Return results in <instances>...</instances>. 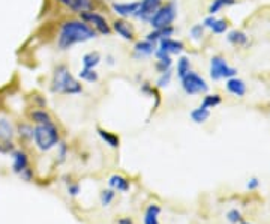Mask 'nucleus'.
Instances as JSON below:
<instances>
[{
	"label": "nucleus",
	"instance_id": "obj_23",
	"mask_svg": "<svg viewBox=\"0 0 270 224\" xmlns=\"http://www.w3.org/2000/svg\"><path fill=\"white\" fill-rule=\"evenodd\" d=\"M101 60H102V56H101V53H98V51H89V53H86V54L83 56V59H81L83 68H89V69H95V68L101 64Z\"/></svg>",
	"mask_w": 270,
	"mask_h": 224
},
{
	"label": "nucleus",
	"instance_id": "obj_14",
	"mask_svg": "<svg viewBox=\"0 0 270 224\" xmlns=\"http://www.w3.org/2000/svg\"><path fill=\"white\" fill-rule=\"evenodd\" d=\"M225 89L228 93H231L233 96H237V98H243L246 95L248 86L245 83V80L239 78L237 75L236 77H231L228 80H225Z\"/></svg>",
	"mask_w": 270,
	"mask_h": 224
},
{
	"label": "nucleus",
	"instance_id": "obj_19",
	"mask_svg": "<svg viewBox=\"0 0 270 224\" xmlns=\"http://www.w3.org/2000/svg\"><path fill=\"white\" fill-rule=\"evenodd\" d=\"M227 43L231 44L233 47H246L249 44V36L243 30L234 29V30H230L227 33Z\"/></svg>",
	"mask_w": 270,
	"mask_h": 224
},
{
	"label": "nucleus",
	"instance_id": "obj_34",
	"mask_svg": "<svg viewBox=\"0 0 270 224\" xmlns=\"http://www.w3.org/2000/svg\"><path fill=\"white\" fill-rule=\"evenodd\" d=\"M114 197H116V191L112 188L111 190H104L101 193V205L102 206H108L114 200Z\"/></svg>",
	"mask_w": 270,
	"mask_h": 224
},
{
	"label": "nucleus",
	"instance_id": "obj_18",
	"mask_svg": "<svg viewBox=\"0 0 270 224\" xmlns=\"http://www.w3.org/2000/svg\"><path fill=\"white\" fill-rule=\"evenodd\" d=\"M153 56L156 57L155 69H156L159 74L167 72V71H170L173 68V56H170V54H167V53H164V51H161L158 48Z\"/></svg>",
	"mask_w": 270,
	"mask_h": 224
},
{
	"label": "nucleus",
	"instance_id": "obj_31",
	"mask_svg": "<svg viewBox=\"0 0 270 224\" xmlns=\"http://www.w3.org/2000/svg\"><path fill=\"white\" fill-rule=\"evenodd\" d=\"M15 133L20 135L21 140H33V127L29 124H20L15 130Z\"/></svg>",
	"mask_w": 270,
	"mask_h": 224
},
{
	"label": "nucleus",
	"instance_id": "obj_29",
	"mask_svg": "<svg viewBox=\"0 0 270 224\" xmlns=\"http://www.w3.org/2000/svg\"><path fill=\"white\" fill-rule=\"evenodd\" d=\"M222 103V96L219 95V93H207L204 98H202V103L201 106L202 107H206V109H215V107H218L219 104Z\"/></svg>",
	"mask_w": 270,
	"mask_h": 224
},
{
	"label": "nucleus",
	"instance_id": "obj_12",
	"mask_svg": "<svg viewBox=\"0 0 270 224\" xmlns=\"http://www.w3.org/2000/svg\"><path fill=\"white\" fill-rule=\"evenodd\" d=\"M201 24L215 35H224L228 32V22L225 18H218L216 15H207Z\"/></svg>",
	"mask_w": 270,
	"mask_h": 224
},
{
	"label": "nucleus",
	"instance_id": "obj_27",
	"mask_svg": "<svg viewBox=\"0 0 270 224\" xmlns=\"http://www.w3.org/2000/svg\"><path fill=\"white\" fill-rule=\"evenodd\" d=\"M189 71H192V64H191V59H189V57H186V56H180L179 59H177V65H176V72H177L179 80L183 77V75H186Z\"/></svg>",
	"mask_w": 270,
	"mask_h": 224
},
{
	"label": "nucleus",
	"instance_id": "obj_35",
	"mask_svg": "<svg viewBox=\"0 0 270 224\" xmlns=\"http://www.w3.org/2000/svg\"><path fill=\"white\" fill-rule=\"evenodd\" d=\"M227 217H228V221L233 224H236L237 221H240V218H242V217H240V212H239L237 209H231V211L228 212V215H227Z\"/></svg>",
	"mask_w": 270,
	"mask_h": 224
},
{
	"label": "nucleus",
	"instance_id": "obj_30",
	"mask_svg": "<svg viewBox=\"0 0 270 224\" xmlns=\"http://www.w3.org/2000/svg\"><path fill=\"white\" fill-rule=\"evenodd\" d=\"M78 78L81 80V82H86V83H96L98 80H99V74L95 71V69H89V68H83V69H80V72H78Z\"/></svg>",
	"mask_w": 270,
	"mask_h": 224
},
{
	"label": "nucleus",
	"instance_id": "obj_1",
	"mask_svg": "<svg viewBox=\"0 0 270 224\" xmlns=\"http://www.w3.org/2000/svg\"><path fill=\"white\" fill-rule=\"evenodd\" d=\"M96 32L81 18H68L60 24L57 35V48L62 51L71 50L74 45L84 44L96 38Z\"/></svg>",
	"mask_w": 270,
	"mask_h": 224
},
{
	"label": "nucleus",
	"instance_id": "obj_3",
	"mask_svg": "<svg viewBox=\"0 0 270 224\" xmlns=\"http://www.w3.org/2000/svg\"><path fill=\"white\" fill-rule=\"evenodd\" d=\"M33 141L36 148L42 152H48L54 149L60 143V135L57 127L53 124H44V125H36L33 128Z\"/></svg>",
	"mask_w": 270,
	"mask_h": 224
},
{
	"label": "nucleus",
	"instance_id": "obj_20",
	"mask_svg": "<svg viewBox=\"0 0 270 224\" xmlns=\"http://www.w3.org/2000/svg\"><path fill=\"white\" fill-rule=\"evenodd\" d=\"M15 135V127L12 122L6 117H0V143H9L12 141Z\"/></svg>",
	"mask_w": 270,
	"mask_h": 224
},
{
	"label": "nucleus",
	"instance_id": "obj_8",
	"mask_svg": "<svg viewBox=\"0 0 270 224\" xmlns=\"http://www.w3.org/2000/svg\"><path fill=\"white\" fill-rule=\"evenodd\" d=\"M162 0H138V9L134 14L135 20L141 23H149L161 8Z\"/></svg>",
	"mask_w": 270,
	"mask_h": 224
},
{
	"label": "nucleus",
	"instance_id": "obj_11",
	"mask_svg": "<svg viewBox=\"0 0 270 224\" xmlns=\"http://www.w3.org/2000/svg\"><path fill=\"white\" fill-rule=\"evenodd\" d=\"M158 50H161V51H164V53H167V54H170V56H174V54H182L183 53V50H185V44H183V41H180V39H176V38H164V39H161L159 43H158Z\"/></svg>",
	"mask_w": 270,
	"mask_h": 224
},
{
	"label": "nucleus",
	"instance_id": "obj_37",
	"mask_svg": "<svg viewBox=\"0 0 270 224\" xmlns=\"http://www.w3.org/2000/svg\"><path fill=\"white\" fill-rule=\"evenodd\" d=\"M68 193H69L71 196H77V194L80 193V185H78V184H69V185H68Z\"/></svg>",
	"mask_w": 270,
	"mask_h": 224
},
{
	"label": "nucleus",
	"instance_id": "obj_5",
	"mask_svg": "<svg viewBox=\"0 0 270 224\" xmlns=\"http://www.w3.org/2000/svg\"><path fill=\"white\" fill-rule=\"evenodd\" d=\"M180 86L188 96L204 95L209 92V85L206 78L195 71H189L186 75H183L180 78Z\"/></svg>",
	"mask_w": 270,
	"mask_h": 224
},
{
	"label": "nucleus",
	"instance_id": "obj_40",
	"mask_svg": "<svg viewBox=\"0 0 270 224\" xmlns=\"http://www.w3.org/2000/svg\"><path fill=\"white\" fill-rule=\"evenodd\" d=\"M245 224H248V223H245Z\"/></svg>",
	"mask_w": 270,
	"mask_h": 224
},
{
	"label": "nucleus",
	"instance_id": "obj_33",
	"mask_svg": "<svg viewBox=\"0 0 270 224\" xmlns=\"http://www.w3.org/2000/svg\"><path fill=\"white\" fill-rule=\"evenodd\" d=\"M171 80H173V71L170 69V71H167V72H162V74H159V77H158L156 80V86L158 88H168L170 86V83H171Z\"/></svg>",
	"mask_w": 270,
	"mask_h": 224
},
{
	"label": "nucleus",
	"instance_id": "obj_10",
	"mask_svg": "<svg viewBox=\"0 0 270 224\" xmlns=\"http://www.w3.org/2000/svg\"><path fill=\"white\" fill-rule=\"evenodd\" d=\"M138 9V0L135 2H112L111 11L119 15V18H129L134 17Z\"/></svg>",
	"mask_w": 270,
	"mask_h": 224
},
{
	"label": "nucleus",
	"instance_id": "obj_22",
	"mask_svg": "<svg viewBox=\"0 0 270 224\" xmlns=\"http://www.w3.org/2000/svg\"><path fill=\"white\" fill-rule=\"evenodd\" d=\"M110 187L114 191H120V193H126L131 190V184L126 178H123L122 175H112L110 180H108Z\"/></svg>",
	"mask_w": 270,
	"mask_h": 224
},
{
	"label": "nucleus",
	"instance_id": "obj_9",
	"mask_svg": "<svg viewBox=\"0 0 270 224\" xmlns=\"http://www.w3.org/2000/svg\"><path fill=\"white\" fill-rule=\"evenodd\" d=\"M111 30L125 41H134V27L129 24V22H126V18H116L111 23Z\"/></svg>",
	"mask_w": 270,
	"mask_h": 224
},
{
	"label": "nucleus",
	"instance_id": "obj_13",
	"mask_svg": "<svg viewBox=\"0 0 270 224\" xmlns=\"http://www.w3.org/2000/svg\"><path fill=\"white\" fill-rule=\"evenodd\" d=\"M59 5H62L63 8L69 9L74 14H81L93 9V0H56Z\"/></svg>",
	"mask_w": 270,
	"mask_h": 224
},
{
	"label": "nucleus",
	"instance_id": "obj_15",
	"mask_svg": "<svg viewBox=\"0 0 270 224\" xmlns=\"http://www.w3.org/2000/svg\"><path fill=\"white\" fill-rule=\"evenodd\" d=\"M156 51V44L147 41V39H141L137 41L134 45V57L135 59H147L150 56H153Z\"/></svg>",
	"mask_w": 270,
	"mask_h": 224
},
{
	"label": "nucleus",
	"instance_id": "obj_2",
	"mask_svg": "<svg viewBox=\"0 0 270 224\" xmlns=\"http://www.w3.org/2000/svg\"><path fill=\"white\" fill-rule=\"evenodd\" d=\"M50 90L59 95H80L83 93V85L72 75L66 65H57L51 75Z\"/></svg>",
	"mask_w": 270,
	"mask_h": 224
},
{
	"label": "nucleus",
	"instance_id": "obj_6",
	"mask_svg": "<svg viewBox=\"0 0 270 224\" xmlns=\"http://www.w3.org/2000/svg\"><path fill=\"white\" fill-rule=\"evenodd\" d=\"M209 75L213 82L228 80L237 75V69L231 67L222 56H213L209 62Z\"/></svg>",
	"mask_w": 270,
	"mask_h": 224
},
{
	"label": "nucleus",
	"instance_id": "obj_32",
	"mask_svg": "<svg viewBox=\"0 0 270 224\" xmlns=\"http://www.w3.org/2000/svg\"><path fill=\"white\" fill-rule=\"evenodd\" d=\"M204 32H206V27L200 24H194L191 29H189V36L192 41H201L202 36H204Z\"/></svg>",
	"mask_w": 270,
	"mask_h": 224
},
{
	"label": "nucleus",
	"instance_id": "obj_38",
	"mask_svg": "<svg viewBox=\"0 0 270 224\" xmlns=\"http://www.w3.org/2000/svg\"><path fill=\"white\" fill-rule=\"evenodd\" d=\"M258 184H260V182H258L257 178H252V179H249V182H248V188H249V190H254V188L258 187Z\"/></svg>",
	"mask_w": 270,
	"mask_h": 224
},
{
	"label": "nucleus",
	"instance_id": "obj_36",
	"mask_svg": "<svg viewBox=\"0 0 270 224\" xmlns=\"http://www.w3.org/2000/svg\"><path fill=\"white\" fill-rule=\"evenodd\" d=\"M56 148H57V154H59V158H60V161H65V158H66V155H68V146L66 145L60 141V143H59Z\"/></svg>",
	"mask_w": 270,
	"mask_h": 224
},
{
	"label": "nucleus",
	"instance_id": "obj_21",
	"mask_svg": "<svg viewBox=\"0 0 270 224\" xmlns=\"http://www.w3.org/2000/svg\"><path fill=\"white\" fill-rule=\"evenodd\" d=\"M30 119L33 124L36 125H44V124H53V116L47 112L45 109H33L32 112L29 113Z\"/></svg>",
	"mask_w": 270,
	"mask_h": 224
},
{
	"label": "nucleus",
	"instance_id": "obj_17",
	"mask_svg": "<svg viewBox=\"0 0 270 224\" xmlns=\"http://www.w3.org/2000/svg\"><path fill=\"white\" fill-rule=\"evenodd\" d=\"M176 29L174 26H167V27H161V29H152V32H149L146 35V39L153 43V44H158L161 39L164 38H171L174 35Z\"/></svg>",
	"mask_w": 270,
	"mask_h": 224
},
{
	"label": "nucleus",
	"instance_id": "obj_4",
	"mask_svg": "<svg viewBox=\"0 0 270 224\" xmlns=\"http://www.w3.org/2000/svg\"><path fill=\"white\" fill-rule=\"evenodd\" d=\"M177 2L176 0H168L167 3H162L161 8L156 11V14L150 18V27L152 29H161L167 26H173V23L177 18Z\"/></svg>",
	"mask_w": 270,
	"mask_h": 224
},
{
	"label": "nucleus",
	"instance_id": "obj_25",
	"mask_svg": "<svg viewBox=\"0 0 270 224\" xmlns=\"http://www.w3.org/2000/svg\"><path fill=\"white\" fill-rule=\"evenodd\" d=\"M159 214H161V208L158 205H149L144 214V224H159Z\"/></svg>",
	"mask_w": 270,
	"mask_h": 224
},
{
	"label": "nucleus",
	"instance_id": "obj_7",
	"mask_svg": "<svg viewBox=\"0 0 270 224\" xmlns=\"http://www.w3.org/2000/svg\"><path fill=\"white\" fill-rule=\"evenodd\" d=\"M80 18L87 23L98 35L110 36L112 33L111 24L108 23L107 17H104L102 14H99V12H96V11H93V9L86 11V12H81V14H80Z\"/></svg>",
	"mask_w": 270,
	"mask_h": 224
},
{
	"label": "nucleus",
	"instance_id": "obj_28",
	"mask_svg": "<svg viewBox=\"0 0 270 224\" xmlns=\"http://www.w3.org/2000/svg\"><path fill=\"white\" fill-rule=\"evenodd\" d=\"M209 117H210V110L206 109V107H202V106L194 109V110L191 112V119H192L195 124H204V122H207Z\"/></svg>",
	"mask_w": 270,
	"mask_h": 224
},
{
	"label": "nucleus",
	"instance_id": "obj_24",
	"mask_svg": "<svg viewBox=\"0 0 270 224\" xmlns=\"http://www.w3.org/2000/svg\"><path fill=\"white\" fill-rule=\"evenodd\" d=\"M237 0H212L210 5H209V15H216L218 12H221L224 8H228V6H233Z\"/></svg>",
	"mask_w": 270,
	"mask_h": 224
},
{
	"label": "nucleus",
	"instance_id": "obj_39",
	"mask_svg": "<svg viewBox=\"0 0 270 224\" xmlns=\"http://www.w3.org/2000/svg\"><path fill=\"white\" fill-rule=\"evenodd\" d=\"M119 224H134V223H132L131 218H120V220H119Z\"/></svg>",
	"mask_w": 270,
	"mask_h": 224
},
{
	"label": "nucleus",
	"instance_id": "obj_16",
	"mask_svg": "<svg viewBox=\"0 0 270 224\" xmlns=\"http://www.w3.org/2000/svg\"><path fill=\"white\" fill-rule=\"evenodd\" d=\"M11 157H12V170H14V173L22 175L26 170H29V157H27V154L24 151H21V149L12 151Z\"/></svg>",
	"mask_w": 270,
	"mask_h": 224
},
{
	"label": "nucleus",
	"instance_id": "obj_26",
	"mask_svg": "<svg viewBox=\"0 0 270 224\" xmlns=\"http://www.w3.org/2000/svg\"><path fill=\"white\" fill-rule=\"evenodd\" d=\"M96 131H98V135L102 138V141H105L110 148H119L120 140H119V137L114 134V133H110V131H107L104 128H98Z\"/></svg>",
	"mask_w": 270,
	"mask_h": 224
}]
</instances>
